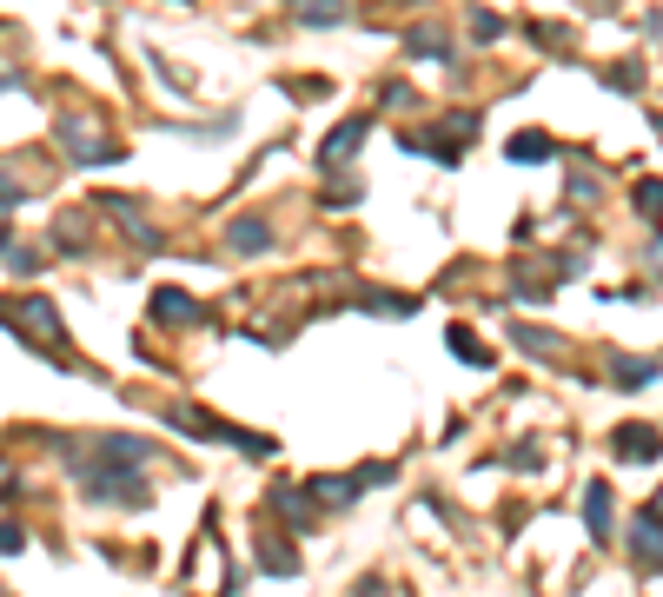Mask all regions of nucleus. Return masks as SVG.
I'll list each match as a JSON object with an SVG mask.
<instances>
[{"mask_svg": "<svg viewBox=\"0 0 663 597\" xmlns=\"http://www.w3.org/2000/svg\"><path fill=\"white\" fill-rule=\"evenodd\" d=\"M656 140H663V114H656Z\"/></svg>", "mask_w": 663, "mask_h": 597, "instance_id": "a878e982", "label": "nucleus"}, {"mask_svg": "<svg viewBox=\"0 0 663 597\" xmlns=\"http://www.w3.org/2000/svg\"><path fill=\"white\" fill-rule=\"evenodd\" d=\"M273 511H279L286 525H299V532L312 525V498H305L299 485H273Z\"/></svg>", "mask_w": 663, "mask_h": 597, "instance_id": "0eeeda50", "label": "nucleus"}, {"mask_svg": "<svg viewBox=\"0 0 663 597\" xmlns=\"http://www.w3.org/2000/svg\"><path fill=\"white\" fill-rule=\"evenodd\" d=\"M643 518H656V525H663V491H656V498H650V511H643Z\"/></svg>", "mask_w": 663, "mask_h": 597, "instance_id": "393cba45", "label": "nucleus"}, {"mask_svg": "<svg viewBox=\"0 0 663 597\" xmlns=\"http://www.w3.org/2000/svg\"><path fill=\"white\" fill-rule=\"evenodd\" d=\"M611 452H617V458H637V465H650V458H663V439L650 432V425H617Z\"/></svg>", "mask_w": 663, "mask_h": 597, "instance_id": "423d86ee", "label": "nucleus"}, {"mask_svg": "<svg viewBox=\"0 0 663 597\" xmlns=\"http://www.w3.org/2000/svg\"><path fill=\"white\" fill-rule=\"evenodd\" d=\"M471 34L478 40H497V34H505V21H497V14H471Z\"/></svg>", "mask_w": 663, "mask_h": 597, "instance_id": "412c9836", "label": "nucleus"}, {"mask_svg": "<svg viewBox=\"0 0 663 597\" xmlns=\"http://www.w3.org/2000/svg\"><path fill=\"white\" fill-rule=\"evenodd\" d=\"M584 525L591 538H611V485H584Z\"/></svg>", "mask_w": 663, "mask_h": 597, "instance_id": "6e6552de", "label": "nucleus"}, {"mask_svg": "<svg viewBox=\"0 0 663 597\" xmlns=\"http://www.w3.org/2000/svg\"><path fill=\"white\" fill-rule=\"evenodd\" d=\"M637 558L643 564H663V525L656 518H637Z\"/></svg>", "mask_w": 663, "mask_h": 597, "instance_id": "ddd939ff", "label": "nucleus"}, {"mask_svg": "<svg viewBox=\"0 0 663 597\" xmlns=\"http://www.w3.org/2000/svg\"><path fill=\"white\" fill-rule=\"evenodd\" d=\"M153 319H166V325H206V306L193 292H180V286H159L153 292Z\"/></svg>", "mask_w": 663, "mask_h": 597, "instance_id": "39448f33", "label": "nucleus"}, {"mask_svg": "<svg viewBox=\"0 0 663 597\" xmlns=\"http://www.w3.org/2000/svg\"><path fill=\"white\" fill-rule=\"evenodd\" d=\"M0 319H21L14 332H21V338H34L40 353H60V346H67V325H60V306H53V299H40V292H34V299H21V306H8V312H0Z\"/></svg>", "mask_w": 663, "mask_h": 597, "instance_id": "f03ea898", "label": "nucleus"}, {"mask_svg": "<svg viewBox=\"0 0 663 597\" xmlns=\"http://www.w3.org/2000/svg\"><path fill=\"white\" fill-rule=\"evenodd\" d=\"M611 87H624V94L643 87V67H611Z\"/></svg>", "mask_w": 663, "mask_h": 597, "instance_id": "4be33fe9", "label": "nucleus"}, {"mask_svg": "<svg viewBox=\"0 0 663 597\" xmlns=\"http://www.w3.org/2000/svg\"><path fill=\"white\" fill-rule=\"evenodd\" d=\"M53 133H60V146L73 153V166H113V159H120V146L100 133V120H94V114H60V127H53Z\"/></svg>", "mask_w": 663, "mask_h": 597, "instance_id": "f257e3e1", "label": "nucleus"}, {"mask_svg": "<svg viewBox=\"0 0 663 597\" xmlns=\"http://www.w3.org/2000/svg\"><path fill=\"white\" fill-rule=\"evenodd\" d=\"M643 266H650V273H656V279H663V232H656V239H650V246H643Z\"/></svg>", "mask_w": 663, "mask_h": 597, "instance_id": "b1692460", "label": "nucleus"}, {"mask_svg": "<svg viewBox=\"0 0 663 597\" xmlns=\"http://www.w3.org/2000/svg\"><path fill=\"white\" fill-rule=\"evenodd\" d=\"M299 21H305V27H339L346 14H339V8H299Z\"/></svg>", "mask_w": 663, "mask_h": 597, "instance_id": "6ab92c4d", "label": "nucleus"}, {"mask_svg": "<svg viewBox=\"0 0 663 597\" xmlns=\"http://www.w3.org/2000/svg\"><path fill=\"white\" fill-rule=\"evenodd\" d=\"M21 545H27V532H21V525H0V558H14Z\"/></svg>", "mask_w": 663, "mask_h": 597, "instance_id": "5701e85b", "label": "nucleus"}, {"mask_svg": "<svg viewBox=\"0 0 663 597\" xmlns=\"http://www.w3.org/2000/svg\"><path fill=\"white\" fill-rule=\"evenodd\" d=\"M637 206H643L650 219H663V180H637Z\"/></svg>", "mask_w": 663, "mask_h": 597, "instance_id": "a211bd4d", "label": "nucleus"}, {"mask_svg": "<svg viewBox=\"0 0 663 597\" xmlns=\"http://www.w3.org/2000/svg\"><path fill=\"white\" fill-rule=\"evenodd\" d=\"M511 338H518L525 353H557V338H551V332H538V325H511Z\"/></svg>", "mask_w": 663, "mask_h": 597, "instance_id": "dca6fc26", "label": "nucleus"}, {"mask_svg": "<svg viewBox=\"0 0 663 597\" xmlns=\"http://www.w3.org/2000/svg\"><path fill=\"white\" fill-rule=\"evenodd\" d=\"M260 564H266L273 577H292V571H299V551H292V545H279V538L266 532V538H260Z\"/></svg>", "mask_w": 663, "mask_h": 597, "instance_id": "f8f14e48", "label": "nucleus"}, {"mask_svg": "<svg viewBox=\"0 0 663 597\" xmlns=\"http://www.w3.org/2000/svg\"><path fill=\"white\" fill-rule=\"evenodd\" d=\"M518 166H531V159H551L557 146H551V133H538V127H525V133H511V146H505Z\"/></svg>", "mask_w": 663, "mask_h": 597, "instance_id": "1a4fd4ad", "label": "nucleus"}, {"mask_svg": "<svg viewBox=\"0 0 663 597\" xmlns=\"http://www.w3.org/2000/svg\"><path fill=\"white\" fill-rule=\"evenodd\" d=\"M27 200V187L14 180V174H0V213H8V206H21Z\"/></svg>", "mask_w": 663, "mask_h": 597, "instance_id": "aec40b11", "label": "nucleus"}, {"mask_svg": "<svg viewBox=\"0 0 663 597\" xmlns=\"http://www.w3.org/2000/svg\"><path fill=\"white\" fill-rule=\"evenodd\" d=\"M226 239H232V252H266L273 226H266V219H232V226H226Z\"/></svg>", "mask_w": 663, "mask_h": 597, "instance_id": "9d476101", "label": "nucleus"}, {"mask_svg": "<svg viewBox=\"0 0 663 597\" xmlns=\"http://www.w3.org/2000/svg\"><path fill=\"white\" fill-rule=\"evenodd\" d=\"M465 140H478V114H445V120L432 127V140H405V146H411V153H419V146H425L432 159H445V166H458V146H465Z\"/></svg>", "mask_w": 663, "mask_h": 597, "instance_id": "7ed1b4c3", "label": "nucleus"}, {"mask_svg": "<svg viewBox=\"0 0 663 597\" xmlns=\"http://www.w3.org/2000/svg\"><path fill=\"white\" fill-rule=\"evenodd\" d=\"M372 133V114H352V120H339L325 140H318V166H346L352 153H359V140Z\"/></svg>", "mask_w": 663, "mask_h": 597, "instance_id": "20e7f679", "label": "nucleus"}, {"mask_svg": "<svg viewBox=\"0 0 663 597\" xmlns=\"http://www.w3.org/2000/svg\"><path fill=\"white\" fill-rule=\"evenodd\" d=\"M411 53H432V60H445L451 47H445V34H438V27H419V34H411Z\"/></svg>", "mask_w": 663, "mask_h": 597, "instance_id": "f3484780", "label": "nucleus"}, {"mask_svg": "<svg viewBox=\"0 0 663 597\" xmlns=\"http://www.w3.org/2000/svg\"><path fill=\"white\" fill-rule=\"evenodd\" d=\"M445 346H451V353H458V359H465V366H491V353H484V346H478V338H471V332H465V325H451V332H445Z\"/></svg>", "mask_w": 663, "mask_h": 597, "instance_id": "4468645a", "label": "nucleus"}, {"mask_svg": "<svg viewBox=\"0 0 663 597\" xmlns=\"http://www.w3.org/2000/svg\"><path fill=\"white\" fill-rule=\"evenodd\" d=\"M611 379H617L624 392H643V385L656 379V359H611Z\"/></svg>", "mask_w": 663, "mask_h": 597, "instance_id": "9b49d317", "label": "nucleus"}, {"mask_svg": "<svg viewBox=\"0 0 663 597\" xmlns=\"http://www.w3.org/2000/svg\"><path fill=\"white\" fill-rule=\"evenodd\" d=\"M391 478H398V465L378 458V465H359V471H352V491H372V485H391Z\"/></svg>", "mask_w": 663, "mask_h": 597, "instance_id": "2eb2a0df", "label": "nucleus"}]
</instances>
